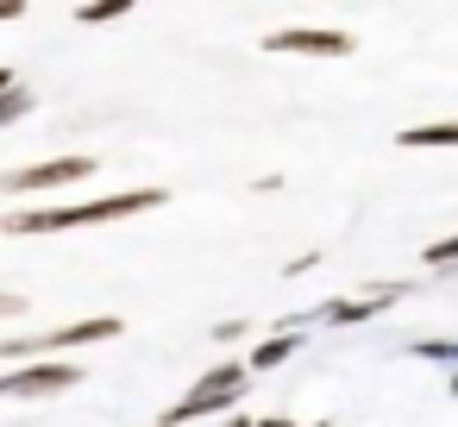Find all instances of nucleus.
<instances>
[{"mask_svg":"<svg viewBox=\"0 0 458 427\" xmlns=\"http://www.w3.org/2000/svg\"><path fill=\"white\" fill-rule=\"evenodd\" d=\"M13 314H26V295H7V289H0V320H13Z\"/></svg>","mask_w":458,"mask_h":427,"instance_id":"nucleus-13","label":"nucleus"},{"mask_svg":"<svg viewBox=\"0 0 458 427\" xmlns=\"http://www.w3.org/2000/svg\"><path fill=\"white\" fill-rule=\"evenodd\" d=\"M408 295V283H377V289H364L358 302H327L314 320H333V327H358V320H370V314H383V308H395Z\"/></svg>","mask_w":458,"mask_h":427,"instance_id":"nucleus-6","label":"nucleus"},{"mask_svg":"<svg viewBox=\"0 0 458 427\" xmlns=\"http://www.w3.org/2000/svg\"><path fill=\"white\" fill-rule=\"evenodd\" d=\"M414 358H433V364L458 371V339H414Z\"/></svg>","mask_w":458,"mask_h":427,"instance_id":"nucleus-11","label":"nucleus"},{"mask_svg":"<svg viewBox=\"0 0 458 427\" xmlns=\"http://www.w3.org/2000/svg\"><path fill=\"white\" fill-rule=\"evenodd\" d=\"M95 170L89 151H70V158H45V164H26V170H7L0 176V195H51V189H70Z\"/></svg>","mask_w":458,"mask_h":427,"instance_id":"nucleus-3","label":"nucleus"},{"mask_svg":"<svg viewBox=\"0 0 458 427\" xmlns=\"http://www.w3.org/2000/svg\"><path fill=\"white\" fill-rule=\"evenodd\" d=\"M264 51L276 57H352V32H320V26H289V32H270Z\"/></svg>","mask_w":458,"mask_h":427,"instance_id":"nucleus-5","label":"nucleus"},{"mask_svg":"<svg viewBox=\"0 0 458 427\" xmlns=\"http://www.w3.org/2000/svg\"><path fill=\"white\" fill-rule=\"evenodd\" d=\"M76 383H82V364H70V358H38V364H20V371H0V396H20V402L64 396Z\"/></svg>","mask_w":458,"mask_h":427,"instance_id":"nucleus-4","label":"nucleus"},{"mask_svg":"<svg viewBox=\"0 0 458 427\" xmlns=\"http://www.w3.org/2000/svg\"><path fill=\"white\" fill-rule=\"evenodd\" d=\"M7 89H20V76H13V70H0V95H7Z\"/></svg>","mask_w":458,"mask_h":427,"instance_id":"nucleus-15","label":"nucleus"},{"mask_svg":"<svg viewBox=\"0 0 458 427\" xmlns=\"http://www.w3.org/2000/svg\"><path fill=\"white\" fill-rule=\"evenodd\" d=\"M170 189H126V195H101V201H64V208H13L0 220V233H20V239H38V233H70V226H107V220H126V214H151L164 208Z\"/></svg>","mask_w":458,"mask_h":427,"instance_id":"nucleus-1","label":"nucleus"},{"mask_svg":"<svg viewBox=\"0 0 458 427\" xmlns=\"http://www.w3.org/2000/svg\"><path fill=\"white\" fill-rule=\"evenodd\" d=\"M126 13V0H101V7H76V26H107Z\"/></svg>","mask_w":458,"mask_h":427,"instance_id":"nucleus-12","label":"nucleus"},{"mask_svg":"<svg viewBox=\"0 0 458 427\" xmlns=\"http://www.w3.org/2000/svg\"><path fill=\"white\" fill-rule=\"evenodd\" d=\"M420 264H427V270H445V264H458V233H445V239H433V245L420 252Z\"/></svg>","mask_w":458,"mask_h":427,"instance_id":"nucleus-10","label":"nucleus"},{"mask_svg":"<svg viewBox=\"0 0 458 427\" xmlns=\"http://www.w3.org/2000/svg\"><path fill=\"white\" fill-rule=\"evenodd\" d=\"M402 151H433V145H458V120H433V126H402L395 132Z\"/></svg>","mask_w":458,"mask_h":427,"instance_id":"nucleus-8","label":"nucleus"},{"mask_svg":"<svg viewBox=\"0 0 458 427\" xmlns=\"http://www.w3.org/2000/svg\"><path fill=\"white\" fill-rule=\"evenodd\" d=\"M32 107H38V95H32L26 82H20V89H7V95H0V126H13V120H26Z\"/></svg>","mask_w":458,"mask_h":427,"instance_id":"nucleus-9","label":"nucleus"},{"mask_svg":"<svg viewBox=\"0 0 458 427\" xmlns=\"http://www.w3.org/2000/svg\"><path fill=\"white\" fill-rule=\"evenodd\" d=\"M295 352H301V327H276L264 346H251V358H245V364H251V377H258V371H276V364H289Z\"/></svg>","mask_w":458,"mask_h":427,"instance_id":"nucleus-7","label":"nucleus"},{"mask_svg":"<svg viewBox=\"0 0 458 427\" xmlns=\"http://www.w3.org/2000/svg\"><path fill=\"white\" fill-rule=\"evenodd\" d=\"M126 320L120 314H89V320H70V327H51V333H32V339H0V364L20 371V364H38V358H57L70 346H95V339H120Z\"/></svg>","mask_w":458,"mask_h":427,"instance_id":"nucleus-2","label":"nucleus"},{"mask_svg":"<svg viewBox=\"0 0 458 427\" xmlns=\"http://www.w3.org/2000/svg\"><path fill=\"white\" fill-rule=\"evenodd\" d=\"M20 13H26V7H20V0H0V26H13Z\"/></svg>","mask_w":458,"mask_h":427,"instance_id":"nucleus-14","label":"nucleus"}]
</instances>
